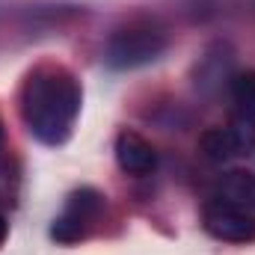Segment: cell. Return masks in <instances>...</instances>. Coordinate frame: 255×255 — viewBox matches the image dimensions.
I'll use <instances>...</instances> for the list:
<instances>
[{
    "label": "cell",
    "mask_w": 255,
    "mask_h": 255,
    "mask_svg": "<svg viewBox=\"0 0 255 255\" xmlns=\"http://www.w3.org/2000/svg\"><path fill=\"white\" fill-rule=\"evenodd\" d=\"M202 229L223 244H253L255 214L226 196H217V199H208L202 208Z\"/></svg>",
    "instance_id": "obj_4"
},
{
    "label": "cell",
    "mask_w": 255,
    "mask_h": 255,
    "mask_svg": "<svg viewBox=\"0 0 255 255\" xmlns=\"http://www.w3.org/2000/svg\"><path fill=\"white\" fill-rule=\"evenodd\" d=\"M220 190H223L226 199L250 208L255 214V175L253 172H229L226 181L220 184Z\"/></svg>",
    "instance_id": "obj_7"
},
{
    "label": "cell",
    "mask_w": 255,
    "mask_h": 255,
    "mask_svg": "<svg viewBox=\"0 0 255 255\" xmlns=\"http://www.w3.org/2000/svg\"><path fill=\"white\" fill-rule=\"evenodd\" d=\"M80 83L63 65H42L21 86V119L42 145H63L80 113Z\"/></svg>",
    "instance_id": "obj_1"
},
{
    "label": "cell",
    "mask_w": 255,
    "mask_h": 255,
    "mask_svg": "<svg viewBox=\"0 0 255 255\" xmlns=\"http://www.w3.org/2000/svg\"><path fill=\"white\" fill-rule=\"evenodd\" d=\"M199 145H202V154L214 163L235 160L255 145V119L241 116L238 122H232L226 128H208L202 133Z\"/></svg>",
    "instance_id": "obj_5"
},
{
    "label": "cell",
    "mask_w": 255,
    "mask_h": 255,
    "mask_svg": "<svg viewBox=\"0 0 255 255\" xmlns=\"http://www.w3.org/2000/svg\"><path fill=\"white\" fill-rule=\"evenodd\" d=\"M163 51H166V33L142 21V24H128L110 36L104 60L116 71H133V68L160 60Z\"/></svg>",
    "instance_id": "obj_2"
},
{
    "label": "cell",
    "mask_w": 255,
    "mask_h": 255,
    "mask_svg": "<svg viewBox=\"0 0 255 255\" xmlns=\"http://www.w3.org/2000/svg\"><path fill=\"white\" fill-rule=\"evenodd\" d=\"M0 148H3V125H0Z\"/></svg>",
    "instance_id": "obj_10"
},
{
    "label": "cell",
    "mask_w": 255,
    "mask_h": 255,
    "mask_svg": "<svg viewBox=\"0 0 255 255\" xmlns=\"http://www.w3.org/2000/svg\"><path fill=\"white\" fill-rule=\"evenodd\" d=\"M229 89H232V101L238 104V110L247 119H255V71L235 74L232 83H229Z\"/></svg>",
    "instance_id": "obj_8"
},
{
    "label": "cell",
    "mask_w": 255,
    "mask_h": 255,
    "mask_svg": "<svg viewBox=\"0 0 255 255\" xmlns=\"http://www.w3.org/2000/svg\"><path fill=\"white\" fill-rule=\"evenodd\" d=\"M113 151H116L119 169L128 172V175H151L157 169V151H154V145L145 136H139L136 130H122L116 136Z\"/></svg>",
    "instance_id": "obj_6"
},
{
    "label": "cell",
    "mask_w": 255,
    "mask_h": 255,
    "mask_svg": "<svg viewBox=\"0 0 255 255\" xmlns=\"http://www.w3.org/2000/svg\"><path fill=\"white\" fill-rule=\"evenodd\" d=\"M101 211H104V196L95 190V187H80V190H74L65 199L63 214L51 223V232L48 235L57 244H65V247L68 244H77V241H83L95 229Z\"/></svg>",
    "instance_id": "obj_3"
},
{
    "label": "cell",
    "mask_w": 255,
    "mask_h": 255,
    "mask_svg": "<svg viewBox=\"0 0 255 255\" xmlns=\"http://www.w3.org/2000/svg\"><path fill=\"white\" fill-rule=\"evenodd\" d=\"M6 232H9V223H6V217L0 214V244L6 241Z\"/></svg>",
    "instance_id": "obj_9"
}]
</instances>
